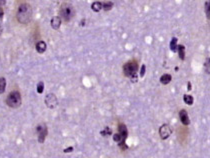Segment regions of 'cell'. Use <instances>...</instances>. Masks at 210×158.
<instances>
[{
  "mask_svg": "<svg viewBox=\"0 0 210 158\" xmlns=\"http://www.w3.org/2000/svg\"><path fill=\"white\" fill-rule=\"evenodd\" d=\"M145 72H146V66H145V64H143L142 66H141V69H140V77H144Z\"/></svg>",
  "mask_w": 210,
  "mask_h": 158,
  "instance_id": "obj_22",
  "label": "cell"
},
{
  "mask_svg": "<svg viewBox=\"0 0 210 158\" xmlns=\"http://www.w3.org/2000/svg\"><path fill=\"white\" fill-rule=\"evenodd\" d=\"M159 136L162 140H166L167 138L170 137L171 133H172V128L170 127L169 124H162L161 126L159 127Z\"/></svg>",
  "mask_w": 210,
  "mask_h": 158,
  "instance_id": "obj_7",
  "label": "cell"
},
{
  "mask_svg": "<svg viewBox=\"0 0 210 158\" xmlns=\"http://www.w3.org/2000/svg\"><path fill=\"white\" fill-rule=\"evenodd\" d=\"M3 17V10H2V8H0V20L2 19Z\"/></svg>",
  "mask_w": 210,
  "mask_h": 158,
  "instance_id": "obj_26",
  "label": "cell"
},
{
  "mask_svg": "<svg viewBox=\"0 0 210 158\" xmlns=\"http://www.w3.org/2000/svg\"><path fill=\"white\" fill-rule=\"evenodd\" d=\"M171 80H172V76L168 74V73H165L160 77V83L163 84V85H167L168 83L171 82Z\"/></svg>",
  "mask_w": 210,
  "mask_h": 158,
  "instance_id": "obj_12",
  "label": "cell"
},
{
  "mask_svg": "<svg viewBox=\"0 0 210 158\" xmlns=\"http://www.w3.org/2000/svg\"><path fill=\"white\" fill-rule=\"evenodd\" d=\"M35 48H36V51L38 53L42 54L44 53L46 51V48H47V45H46V43L44 41H38L36 43V45H35Z\"/></svg>",
  "mask_w": 210,
  "mask_h": 158,
  "instance_id": "obj_11",
  "label": "cell"
},
{
  "mask_svg": "<svg viewBox=\"0 0 210 158\" xmlns=\"http://www.w3.org/2000/svg\"><path fill=\"white\" fill-rule=\"evenodd\" d=\"M2 33V26H1V24H0V35H1Z\"/></svg>",
  "mask_w": 210,
  "mask_h": 158,
  "instance_id": "obj_27",
  "label": "cell"
},
{
  "mask_svg": "<svg viewBox=\"0 0 210 158\" xmlns=\"http://www.w3.org/2000/svg\"><path fill=\"white\" fill-rule=\"evenodd\" d=\"M187 90L188 91H190V90H191V89H192V84H191V82H188L187 83Z\"/></svg>",
  "mask_w": 210,
  "mask_h": 158,
  "instance_id": "obj_25",
  "label": "cell"
},
{
  "mask_svg": "<svg viewBox=\"0 0 210 158\" xmlns=\"http://www.w3.org/2000/svg\"><path fill=\"white\" fill-rule=\"evenodd\" d=\"M72 151H73V147L72 146L71 147H68V148L64 149V150H63L64 153H68V152H72Z\"/></svg>",
  "mask_w": 210,
  "mask_h": 158,
  "instance_id": "obj_24",
  "label": "cell"
},
{
  "mask_svg": "<svg viewBox=\"0 0 210 158\" xmlns=\"http://www.w3.org/2000/svg\"><path fill=\"white\" fill-rule=\"evenodd\" d=\"M61 22H62V20L59 16H54L50 21L51 27H52L54 30H58V29L60 28V26H61Z\"/></svg>",
  "mask_w": 210,
  "mask_h": 158,
  "instance_id": "obj_10",
  "label": "cell"
},
{
  "mask_svg": "<svg viewBox=\"0 0 210 158\" xmlns=\"http://www.w3.org/2000/svg\"><path fill=\"white\" fill-rule=\"evenodd\" d=\"M177 41H178V40H177L176 37H172V39H171V41H170V44H169L170 50L172 51V52H176L177 51V46H178Z\"/></svg>",
  "mask_w": 210,
  "mask_h": 158,
  "instance_id": "obj_15",
  "label": "cell"
},
{
  "mask_svg": "<svg viewBox=\"0 0 210 158\" xmlns=\"http://www.w3.org/2000/svg\"><path fill=\"white\" fill-rule=\"evenodd\" d=\"M32 17V8L28 3H22L19 5L17 13H16V18L18 22L21 24H27L31 20Z\"/></svg>",
  "mask_w": 210,
  "mask_h": 158,
  "instance_id": "obj_1",
  "label": "cell"
},
{
  "mask_svg": "<svg viewBox=\"0 0 210 158\" xmlns=\"http://www.w3.org/2000/svg\"><path fill=\"white\" fill-rule=\"evenodd\" d=\"M5 89H6V80L4 77H0V94L4 93Z\"/></svg>",
  "mask_w": 210,
  "mask_h": 158,
  "instance_id": "obj_18",
  "label": "cell"
},
{
  "mask_svg": "<svg viewBox=\"0 0 210 158\" xmlns=\"http://www.w3.org/2000/svg\"><path fill=\"white\" fill-rule=\"evenodd\" d=\"M209 6H210V2L209 1H206L205 2V13H206V17L207 19L209 20V18H210V16H209Z\"/></svg>",
  "mask_w": 210,
  "mask_h": 158,
  "instance_id": "obj_21",
  "label": "cell"
},
{
  "mask_svg": "<svg viewBox=\"0 0 210 158\" xmlns=\"http://www.w3.org/2000/svg\"><path fill=\"white\" fill-rule=\"evenodd\" d=\"M118 134L121 136L122 141L125 142L126 138L128 137V130H127L126 125H125L124 123H119L118 124Z\"/></svg>",
  "mask_w": 210,
  "mask_h": 158,
  "instance_id": "obj_8",
  "label": "cell"
},
{
  "mask_svg": "<svg viewBox=\"0 0 210 158\" xmlns=\"http://www.w3.org/2000/svg\"><path fill=\"white\" fill-rule=\"evenodd\" d=\"M36 132H37V136H38V142L43 143L45 141V138L48 133L47 126H46L44 123L38 124L36 127Z\"/></svg>",
  "mask_w": 210,
  "mask_h": 158,
  "instance_id": "obj_5",
  "label": "cell"
},
{
  "mask_svg": "<svg viewBox=\"0 0 210 158\" xmlns=\"http://www.w3.org/2000/svg\"><path fill=\"white\" fill-rule=\"evenodd\" d=\"M179 118H180L181 123L185 125V126H188V125L190 124V119H189V116H188V113L186 110L181 109L179 111Z\"/></svg>",
  "mask_w": 210,
  "mask_h": 158,
  "instance_id": "obj_9",
  "label": "cell"
},
{
  "mask_svg": "<svg viewBox=\"0 0 210 158\" xmlns=\"http://www.w3.org/2000/svg\"><path fill=\"white\" fill-rule=\"evenodd\" d=\"M43 91H44V83L42 82V81H40V82H38L37 84V92L39 94L43 93Z\"/></svg>",
  "mask_w": 210,
  "mask_h": 158,
  "instance_id": "obj_20",
  "label": "cell"
},
{
  "mask_svg": "<svg viewBox=\"0 0 210 158\" xmlns=\"http://www.w3.org/2000/svg\"><path fill=\"white\" fill-rule=\"evenodd\" d=\"M21 95L18 91L10 92L6 98V104L11 108H17L21 105Z\"/></svg>",
  "mask_w": 210,
  "mask_h": 158,
  "instance_id": "obj_4",
  "label": "cell"
},
{
  "mask_svg": "<svg viewBox=\"0 0 210 158\" xmlns=\"http://www.w3.org/2000/svg\"><path fill=\"white\" fill-rule=\"evenodd\" d=\"M100 134H101L102 136H104V137H107V136H110L111 134H112V130L110 129V127L106 126L104 129L100 131Z\"/></svg>",
  "mask_w": 210,
  "mask_h": 158,
  "instance_id": "obj_19",
  "label": "cell"
},
{
  "mask_svg": "<svg viewBox=\"0 0 210 158\" xmlns=\"http://www.w3.org/2000/svg\"><path fill=\"white\" fill-rule=\"evenodd\" d=\"M91 9L94 12H100L102 10V2L100 1H95L91 5Z\"/></svg>",
  "mask_w": 210,
  "mask_h": 158,
  "instance_id": "obj_13",
  "label": "cell"
},
{
  "mask_svg": "<svg viewBox=\"0 0 210 158\" xmlns=\"http://www.w3.org/2000/svg\"><path fill=\"white\" fill-rule=\"evenodd\" d=\"M113 7V2L111 1H105V2H102V9L105 10V11H109L111 10Z\"/></svg>",
  "mask_w": 210,
  "mask_h": 158,
  "instance_id": "obj_17",
  "label": "cell"
},
{
  "mask_svg": "<svg viewBox=\"0 0 210 158\" xmlns=\"http://www.w3.org/2000/svg\"><path fill=\"white\" fill-rule=\"evenodd\" d=\"M204 66H205V71H206V73H207V74H209V58L206 59Z\"/></svg>",
  "mask_w": 210,
  "mask_h": 158,
  "instance_id": "obj_23",
  "label": "cell"
},
{
  "mask_svg": "<svg viewBox=\"0 0 210 158\" xmlns=\"http://www.w3.org/2000/svg\"><path fill=\"white\" fill-rule=\"evenodd\" d=\"M45 105L47 106L49 109H55L58 105V99H57L56 95L53 93H48L45 96Z\"/></svg>",
  "mask_w": 210,
  "mask_h": 158,
  "instance_id": "obj_6",
  "label": "cell"
},
{
  "mask_svg": "<svg viewBox=\"0 0 210 158\" xmlns=\"http://www.w3.org/2000/svg\"><path fill=\"white\" fill-rule=\"evenodd\" d=\"M177 51H178V54H179V58L181 60H184L185 59V47L184 45L182 44H179L177 46Z\"/></svg>",
  "mask_w": 210,
  "mask_h": 158,
  "instance_id": "obj_14",
  "label": "cell"
},
{
  "mask_svg": "<svg viewBox=\"0 0 210 158\" xmlns=\"http://www.w3.org/2000/svg\"><path fill=\"white\" fill-rule=\"evenodd\" d=\"M5 1H0V8H1V4H4Z\"/></svg>",
  "mask_w": 210,
  "mask_h": 158,
  "instance_id": "obj_28",
  "label": "cell"
},
{
  "mask_svg": "<svg viewBox=\"0 0 210 158\" xmlns=\"http://www.w3.org/2000/svg\"><path fill=\"white\" fill-rule=\"evenodd\" d=\"M74 15H75V10L72 5L64 2V3L61 5V7H60V16L59 17L61 18V20L63 19L64 21L68 22V21H70L73 17H74Z\"/></svg>",
  "mask_w": 210,
  "mask_h": 158,
  "instance_id": "obj_3",
  "label": "cell"
},
{
  "mask_svg": "<svg viewBox=\"0 0 210 158\" xmlns=\"http://www.w3.org/2000/svg\"><path fill=\"white\" fill-rule=\"evenodd\" d=\"M123 72L126 77L130 78L132 82L137 81V72H138V62L136 60L128 61L123 65Z\"/></svg>",
  "mask_w": 210,
  "mask_h": 158,
  "instance_id": "obj_2",
  "label": "cell"
},
{
  "mask_svg": "<svg viewBox=\"0 0 210 158\" xmlns=\"http://www.w3.org/2000/svg\"><path fill=\"white\" fill-rule=\"evenodd\" d=\"M183 100H184L185 104H187V105H192L193 102H194V98L189 94H185L183 96Z\"/></svg>",
  "mask_w": 210,
  "mask_h": 158,
  "instance_id": "obj_16",
  "label": "cell"
}]
</instances>
